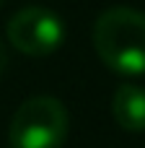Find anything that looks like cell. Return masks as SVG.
I'll list each match as a JSON object with an SVG mask.
<instances>
[{"label":"cell","mask_w":145,"mask_h":148,"mask_svg":"<svg viewBox=\"0 0 145 148\" xmlns=\"http://www.w3.org/2000/svg\"><path fill=\"white\" fill-rule=\"evenodd\" d=\"M0 3H3V0H0Z\"/></svg>","instance_id":"6"},{"label":"cell","mask_w":145,"mask_h":148,"mask_svg":"<svg viewBox=\"0 0 145 148\" xmlns=\"http://www.w3.org/2000/svg\"><path fill=\"white\" fill-rule=\"evenodd\" d=\"M112 114L117 125L127 133L145 130V88L135 83H122L112 99Z\"/></svg>","instance_id":"4"},{"label":"cell","mask_w":145,"mask_h":148,"mask_svg":"<svg viewBox=\"0 0 145 148\" xmlns=\"http://www.w3.org/2000/svg\"><path fill=\"white\" fill-rule=\"evenodd\" d=\"M5 68H8V52H5V44L0 42V75L5 73Z\"/></svg>","instance_id":"5"},{"label":"cell","mask_w":145,"mask_h":148,"mask_svg":"<svg viewBox=\"0 0 145 148\" xmlns=\"http://www.w3.org/2000/svg\"><path fill=\"white\" fill-rule=\"evenodd\" d=\"M93 47L119 75H145V13L130 5L106 8L93 23Z\"/></svg>","instance_id":"1"},{"label":"cell","mask_w":145,"mask_h":148,"mask_svg":"<svg viewBox=\"0 0 145 148\" xmlns=\"http://www.w3.org/2000/svg\"><path fill=\"white\" fill-rule=\"evenodd\" d=\"M67 109L54 96L26 99L8 127L10 148H62L67 138Z\"/></svg>","instance_id":"2"},{"label":"cell","mask_w":145,"mask_h":148,"mask_svg":"<svg viewBox=\"0 0 145 148\" xmlns=\"http://www.w3.org/2000/svg\"><path fill=\"white\" fill-rule=\"evenodd\" d=\"M8 39L18 52L29 57H47L62 47L65 21L49 8L29 5L8 21Z\"/></svg>","instance_id":"3"}]
</instances>
